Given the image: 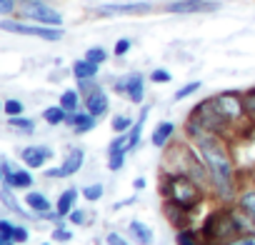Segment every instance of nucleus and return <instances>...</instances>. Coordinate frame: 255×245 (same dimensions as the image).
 <instances>
[{
  "label": "nucleus",
  "mask_w": 255,
  "mask_h": 245,
  "mask_svg": "<svg viewBox=\"0 0 255 245\" xmlns=\"http://www.w3.org/2000/svg\"><path fill=\"white\" fill-rule=\"evenodd\" d=\"M80 100H83V95H80V90L75 88H70V90H65L63 95H60V105L68 110V113H75V110H80Z\"/></svg>",
  "instance_id": "obj_25"
},
{
  "label": "nucleus",
  "mask_w": 255,
  "mask_h": 245,
  "mask_svg": "<svg viewBox=\"0 0 255 245\" xmlns=\"http://www.w3.org/2000/svg\"><path fill=\"white\" fill-rule=\"evenodd\" d=\"M253 225V220L243 213L240 215V208L233 210V208H220V210H213L205 223H203V240L208 243H233L235 238L250 233L248 228Z\"/></svg>",
  "instance_id": "obj_2"
},
{
  "label": "nucleus",
  "mask_w": 255,
  "mask_h": 245,
  "mask_svg": "<svg viewBox=\"0 0 255 245\" xmlns=\"http://www.w3.org/2000/svg\"><path fill=\"white\" fill-rule=\"evenodd\" d=\"M200 90V80H193V83H185L183 88H178L175 90V95H173V100L175 103H180V100H185L188 95H193V93H198Z\"/></svg>",
  "instance_id": "obj_29"
},
{
  "label": "nucleus",
  "mask_w": 255,
  "mask_h": 245,
  "mask_svg": "<svg viewBox=\"0 0 255 245\" xmlns=\"http://www.w3.org/2000/svg\"><path fill=\"white\" fill-rule=\"evenodd\" d=\"M178 245H203V235H198L190 228H178Z\"/></svg>",
  "instance_id": "obj_26"
},
{
  "label": "nucleus",
  "mask_w": 255,
  "mask_h": 245,
  "mask_svg": "<svg viewBox=\"0 0 255 245\" xmlns=\"http://www.w3.org/2000/svg\"><path fill=\"white\" fill-rule=\"evenodd\" d=\"M133 125H135V120L128 118V115H115V118L110 120V128H113L115 133H128Z\"/></svg>",
  "instance_id": "obj_28"
},
{
  "label": "nucleus",
  "mask_w": 255,
  "mask_h": 245,
  "mask_svg": "<svg viewBox=\"0 0 255 245\" xmlns=\"http://www.w3.org/2000/svg\"><path fill=\"white\" fill-rule=\"evenodd\" d=\"M160 190H163L165 200H175L188 210H193L195 205L203 203V188L188 173H178V170L165 173L163 180H160Z\"/></svg>",
  "instance_id": "obj_3"
},
{
  "label": "nucleus",
  "mask_w": 255,
  "mask_h": 245,
  "mask_svg": "<svg viewBox=\"0 0 255 245\" xmlns=\"http://www.w3.org/2000/svg\"><path fill=\"white\" fill-rule=\"evenodd\" d=\"M128 230H130V235H133V240L138 243V245H153V230L145 225V223H140V220H133L130 225H128Z\"/></svg>",
  "instance_id": "obj_17"
},
{
  "label": "nucleus",
  "mask_w": 255,
  "mask_h": 245,
  "mask_svg": "<svg viewBox=\"0 0 255 245\" xmlns=\"http://www.w3.org/2000/svg\"><path fill=\"white\" fill-rule=\"evenodd\" d=\"M85 58H88V60H93L95 65H103V63L108 60V50H105V48H100V45H93V48H88V50H85Z\"/></svg>",
  "instance_id": "obj_30"
},
{
  "label": "nucleus",
  "mask_w": 255,
  "mask_h": 245,
  "mask_svg": "<svg viewBox=\"0 0 255 245\" xmlns=\"http://www.w3.org/2000/svg\"><path fill=\"white\" fill-rule=\"evenodd\" d=\"M125 155H128V150H120V153H108V168H110L113 173L123 170V165H125Z\"/></svg>",
  "instance_id": "obj_31"
},
{
  "label": "nucleus",
  "mask_w": 255,
  "mask_h": 245,
  "mask_svg": "<svg viewBox=\"0 0 255 245\" xmlns=\"http://www.w3.org/2000/svg\"><path fill=\"white\" fill-rule=\"evenodd\" d=\"M18 15L30 20V23H40V25H53V28H63V15L48 5L45 0H23Z\"/></svg>",
  "instance_id": "obj_4"
},
{
  "label": "nucleus",
  "mask_w": 255,
  "mask_h": 245,
  "mask_svg": "<svg viewBox=\"0 0 255 245\" xmlns=\"http://www.w3.org/2000/svg\"><path fill=\"white\" fill-rule=\"evenodd\" d=\"M243 105H245V115L250 120H255V88H250V90L243 93Z\"/></svg>",
  "instance_id": "obj_33"
},
{
  "label": "nucleus",
  "mask_w": 255,
  "mask_h": 245,
  "mask_svg": "<svg viewBox=\"0 0 255 245\" xmlns=\"http://www.w3.org/2000/svg\"><path fill=\"white\" fill-rule=\"evenodd\" d=\"M48 158H53V150L50 148H45V145H28V148H23V153H20V160L25 163V168H43L45 163H48Z\"/></svg>",
  "instance_id": "obj_11"
},
{
  "label": "nucleus",
  "mask_w": 255,
  "mask_h": 245,
  "mask_svg": "<svg viewBox=\"0 0 255 245\" xmlns=\"http://www.w3.org/2000/svg\"><path fill=\"white\" fill-rule=\"evenodd\" d=\"M43 245H50V243H43Z\"/></svg>",
  "instance_id": "obj_47"
},
{
  "label": "nucleus",
  "mask_w": 255,
  "mask_h": 245,
  "mask_svg": "<svg viewBox=\"0 0 255 245\" xmlns=\"http://www.w3.org/2000/svg\"><path fill=\"white\" fill-rule=\"evenodd\" d=\"M213 108L223 115V120H228L230 125L233 122H240L245 115V105H243V93H218L210 98Z\"/></svg>",
  "instance_id": "obj_6"
},
{
  "label": "nucleus",
  "mask_w": 255,
  "mask_h": 245,
  "mask_svg": "<svg viewBox=\"0 0 255 245\" xmlns=\"http://www.w3.org/2000/svg\"><path fill=\"white\" fill-rule=\"evenodd\" d=\"M83 163H85V150L83 148H73L68 155H65V160H63V175L68 178V175H75V173H80V168H83Z\"/></svg>",
  "instance_id": "obj_13"
},
{
  "label": "nucleus",
  "mask_w": 255,
  "mask_h": 245,
  "mask_svg": "<svg viewBox=\"0 0 255 245\" xmlns=\"http://www.w3.org/2000/svg\"><path fill=\"white\" fill-rule=\"evenodd\" d=\"M75 200H78V190H75V188H68V190H63V193H60L55 210H58L63 218H68V215L73 213V205H75Z\"/></svg>",
  "instance_id": "obj_20"
},
{
  "label": "nucleus",
  "mask_w": 255,
  "mask_h": 245,
  "mask_svg": "<svg viewBox=\"0 0 255 245\" xmlns=\"http://www.w3.org/2000/svg\"><path fill=\"white\" fill-rule=\"evenodd\" d=\"M20 8V0H0V15H13Z\"/></svg>",
  "instance_id": "obj_35"
},
{
  "label": "nucleus",
  "mask_w": 255,
  "mask_h": 245,
  "mask_svg": "<svg viewBox=\"0 0 255 245\" xmlns=\"http://www.w3.org/2000/svg\"><path fill=\"white\" fill-rule=\"evenodd\" d=\"M73 238V233L70 230H65L63 225H58L55 230H53V243H68Z\"/></svg>",
  "instance_id": "obj_38"
},
{
  "label": "nucleus",
  "mask_w": 255,
  "mask_h": 245,
  "mask_svg": "<svg viewBox=\"0 0 255 245\" xmlns=\"http://www.w3.org/2000/svg\"><path fill=\"white\" fill-rule=\"evenodd\" d=\"M95 122H98V118H95L90 110H75V113L68 115V125H70L78 135L93 130V128H95Z\"/></svg>",
  "instance_id": "obj_12"
},
{
  "label": "nucleus",
  "mask_w": 255,
  "mask_h": 245,
  "mask_svg": "<svg viewBox=\"0 0 255 245\" xmlns=\"http://www.w3.org/2000/svg\"><path fill=\"white\" fill-rule=\"evenodd\" d=\"M83 105H85V110H90L95 118H103V115L110 110V100H108V93L103 90V85H98L93 93L83 95Z\"/></svg>",
  "instance_id": "obj_10"
},
{
  "label": "nucleus",
  "mask_w": 255,
  "mask_h": 245,
  "mask_svg": "<svg viewBox=\"0 0 255 245\" xmlns=\"http://www.w3.org/2000/svg\"><path fill=\"white\" fill-rule=\"evenodd\" d=\"M153 5L150 3H105V5H98L95 13L103 15V18H113V15H143V13H150Z\"/></svg>",
  "instance_id": "obj_9"
},
{
  "label": "nucleus",
  "mask_w": 255,
  "mask_h": 245,
  "mask_svg": "<svg viewBox=\"0 0 255 245\" xmlns=\"http://www.w3.org/2000/svg\"><path fill=\"white\" fill-rule=\"evenodd\" d=\"M210 245H230V243H210Z\"/></svg>",
  "instance_id": "obj_46"
},
{
  "label": "nucleus",
  "mask_w": 255,
  "mask_h": 245,
  "mask_svg": "<svg viewBox=\"0 0 255 245\" xmlns=\"http://www.w3.org/2000/svg\"><path fill=\"white\" fill-rule=\"evenodd\" d=\"M230 245H255V233L250 230V233H245V235H240V238H235Z\"/></svg>",
  "instance_id": "obj_41"
},
{
  "label": "nucleus",
  "mask_w": 255,
  "mask_h": 245,
  "mask_svg": "<svg viewBox=\"0 0 255 245\" xmlns=\"http://www.w3.org/2000/svg\"><path fill=\"white\" fill-rule=\"evenodd\" d=\"M88 213L85 210H73L70 215H68V220L73 223V225H83V223H88V218H85Z\"/></svg>",
  "instance_id": "obj_40"
},
{
  "label": "nucleus",
  "mask_w": 255,
  "mask_h": 245,
  "mask_svg": "<svg viewBox=\"0 0 255 245\" xmlns=\"http://www.w3.org/2000/svg\"><path fill=\"white\" fill-rule=\"evenodd\" d=\"M25 205L33 210V213H48L50 210V200L43 195V193H35V190H30L28 195H25Z\"/></svg>",
  "instance_id": "obj_23"
},
{
  "label": "nucleus",
  "mask_w": 255,
  "mask_h": 245,
  "mask_svg": "<svg viewBox=\"0 0 255 245\" xmlns=\"http://www.w3.org/2000/svg\"><path fill=\"white\" fill-rule=\"evenodd\" d=\"M8 128L23 133V135H33L35 133V122L25 115H8Z\"/></svg>",
  "instance_id": "obj_21"
},
{
  "label": "nucleus",
  "mask_w": 255,
  "mask_h": 245,
  "mask_svg": "<svg viewBox=\"0 0 255 245\" xmlns=\"http://www.w3.org/2000/svg\"><path fill=\"white\" fill-rule=\"evenodd\" d=\"M45 178H65V175H63V168H48Z\"/></svg>",
  "instance_id": "obj_44"
},
{
  "label": "nucleus",
  "mask_w": 255,
  "mask_h": 245,
  "mask_svg": "<svg viewBox=\"0 0 255 245\" xmlns=\"http://www.w3.org/2000/svg\"><path fill=\"white\" fill-rule=\"evenodd\" d=\"M163 213L168 215V220L175 225V228H185V220H188V208H183L180 203H175V200H165V205H163Z\"/></svg>",
  "instance_id": "obj_14"
},
{
  "label": "nucleus",
  "mask_w": 255,
  "mask_h": 245,
  "mask_svg": "<svg viewBox=\"0 0 255 245\" xmlns=\"http://www.w3.org/2000/svg\"><path fill=\"white\" fill-rule=\"evenodd\" d=\"M5 33H18V35H30V38H40L48 43H58L63 40V28H53V25H40V23H20V20H3L0 23Z\"/></svg>",
  "instance_id": "obj_5"
},
{
  "label": "nucleus",
  "mask_w": 255,
  "mask_h": 245,
  "mask_svg": "<svg viewBox=\"0 0 255 245\" xmlns=\"http://www.w3.org/2000/svg\"><path fill=\"white\" fill-rule=\"evenodd\" d=\"M193 140H195V150L200 153V158L208 168L210 183L215 185V190L220 193L223 200H233L235 198V170H233L228 145L220 140L218 133H200Z\"/></svg>",
  "instance_id": "obj_1"
},
{
  "label": "nucleus",
  "mask_w": 255,
  "mask_h": 245,
  "mask_svg": "<svg viewBox=\"0 0 255 245\" xmlns=\"http://www.w3.org/2000/svg\"><path fill=\"white\" fill-rule=\"evenodd\" d=\"M13 243H15V225L8 218H3L0 220V245H13Z\"/></svg>",
  "instance_id": "obj_27"
},
{
  "label": "nucleus",
  "mask_w": 255,
  "mask_h": 245,
  "mask_svg": "<svg viewBox=\"0 0 255 245\" xmlns=\"http://www.w3.org/2000/svg\"><path fill=\"white\" fill-rule=\"evenodd\" d=\"M130 40H128V38H120L118 43H115V48H113V53L118 55V58H123V55H128V50H130Z\"/></svg>",
  "instance_id": "obj_39"
},
{
  "label": "nucleus",
  "mask_w": 255,
  "mask_h": 245,
  "mask_svg": "<svg viewBox=\"0 0 255 245\" xmlns=\"http://www.w3.org/2000/svg\"><path fill=\"white\" fill-rule=\"evenodd\" d=\"M113 90L120 95H128V100L140 105L145 98V75L143 73H130V75H123L120 80L113 83Z\"/></svg>",
  "instance_id": "obj_7"
},
{
  "label": "nucleus",
  "mask_w": 255,
  "mask_h": 245,
  "mask_svg": "<svg viewBox=\"0 0 255 245\" xmlns=\"http://www.w3.org/2000/svg\"><path fill=\"white\" fill-rule=\"evenodd\" d=\"M103 193H105V188H103L100 183H93V185H85V188H83V198H85V200H90V203L100 200V198H103Z\"/></svg>",
  "instance_id": "obj_32"
},
{
  "label": "nucleus",
  "mask_w": 255,
  "mask_h": 245,
  "mask_svg": "<svg viewBox=\"0 0 255 245\" xmlns=\"http://www.w3.org/2000/svg\"><path fill=\"white\" fill-rule=\"evenodd\" d=\"M98 68H100V65H95L93 60H88V58H80V60H75V63H73V75H75V80L98 78Z\"/></svg>",
  "instance_id": "obj_18"
},
{
  "label": "nucleus",
  "mask_w": 255,
  "mask_h": 245,
  "mask_svg": "<svg viewBox=\"0 0 255 245\" xmlns=\"http://www.w3.org/2000/svg\"><path fill=\"white\" fill-rule=\"evenodd\" d=\"M3 110H5V115H23L25 105H23V100L8 98V100H5V105H3Z\"/></svg>",
  "instance_id": "obj_34"
},
{
  "label": "nucleus",
  "mask_w": 255,
  "mask_h": 245,
  "mask_svg": "<svg viewBox=\"0 0 255 245\" xmlns=\"http://www.w3.org/2000/svg\"><path fill=\"white\" fill-rule=\"evenodd\" d=\"M33 183H35V178L30 175V170H13V175H10V180H8V185H13L15 190H30L33 188Z\"/></svg>",
  "instance_id": "obj_22"
},
{
  "label": "nucleus",
  "mask_w": 255,
  "mask_h": 245,
  "mask_svg": "<svg viewBox=\"0 0 255 245\" xmlns=\"http://www.w3.org/2000/svg\"><path fill=\"white\" fill-rule=\"evenodd\" d=\"M173 133H175V125H173L170 120H163V122H158V125H155L150 143H153L155 148H165V145H168V140L173 138Z\"/></svg>",
  "instance_id": "obj_16"
},
{
  "label": "nucleus",
  "mask_w": 255,
  "mask_h": 245,
  "mask_svg": "<svg viewBox=\"0 0 255 245\" xmlns=\"http://www.w3.org/2000/svg\"><path fill=\"white\" fill-rule=\"evenodd\" d=\"M13 185H8V183H3V188H0V200H3V205L8 208V210H13V213H18V215H23V218H35V215H30L25 208H20V203L15 200V195H13Z\"/></svg>",
  "instance_id": "obj_15"
},
{
  "label": "nucleus",
  "mask_w": 255,
  "mask_h": 245,
  "mask_svg": "<svg viewBox=\"0 0 255 245\" xmlns=\"http://www.w3.org/2000/svg\"><path fill=\"white\" fill-rule=\"evenodd\" d=\"M150 80H153V83H170L173 75H170V70H165V68H155V70L150 73Z\"/></svg>",
  "instance_id": "obj_36"
},
{
  "label": "nucleus",
  "mask_w": 255,
  "mask_h": 245,
  "mask_svg": "<svg viewBox=\"0 0 255 245\" xmlns=\"http://www.w3.org/2000/svg\"><path fill=\"white\" fill-rule=\"evenodd\" d=\"M133 188H135V190H143V188H145V180H143V178H135V180H133Z\"/></svg>",
  "instance_id": "obj_45"
},
{
  "label": "nucleus",
  "mask_w": 255,
  "mask_h": 245,
  "mask_svg": "<svg viewBox=\"0 0 255 245\" xmlns=\"http://www.w3.org/2000/svg\"><path fill=\"white\" fill-rule=\"evenodd\" d=\"M100 83L95 80V78H85V80H78V90H80V95H88V93H93L95 88H98Z\"/></svg>",
  "instance_id": "obj_37"
},
{
  "label": "nucleus",
  "mask_w": 255,
  "mask_h": 245,
  "mask_svg": "<svg viewBox=\"0 0 255 245\" xmlns=\"http://www.w3.org/2000/svg\"><path fill=\"white\" fill-rule=\"evenodd\" d=\"M28 238H30L28 228L25 225H15V243H28Z\"/></svg>",
  "instance_id": "obj_42"
},
{
  "label": "nucleus",
  "mask_w": 255,
  "mask_h": 245,
  "mask_svg": "<svg viewBox=\"0 0 255 245\" xmlns=\"http://www.w3.org/2000/svg\"><path fill=\"white\" fill-rule=\"evenodd\" d=\"M68 115H70V113H68L60 103L43 110V120L48 122V125H63V122H68Z\"/></svg>",
  "instance_id": "obj_19"
},
{
  "label": "nucleus",
  "mask_w": 255,
  "mask_h": 245,
  "mask_svg": "<svg viewBox=\"0 0 255 245\" xmlns=\"http://www.w3.org/2000/svg\"><path fill=\"white\" fill-rule=\"evenodd\" d=\"M105 240H108V245H128V240H125V238H120L118 233H108V238H105Z\"/></svg>",
  "instance_id": "obj_43"
},
{
  "label": "nucleus",
  "mask_w": 255,
  "mask_h": 245,
  "mask_svg": "<svg viewBox=\"0 0 255 245\" xmlns=\"http://www.w3.org/2000/svg\"><path fill=\"white\" fill-rule=\"evenodd\" d=\"M20 3H23V0H20Z\"/></svg>",
  "instance_id": "obj_48"
},
{
  "label": "nucleus",
  "mask_w": 255,
  "mask_h": 245,
  "mask_svg": "<svg viewBox=\"0 0 255 245\" xmlns=\"http://www.w3.org/2000/svg\"><path fill=\"white\" fill-rule=\"evenodd\" d=\"M238 208L253 220V225H255V190H243L240 195H238Z\"/></svg>",
  "instance_id": "obj_24"
},
{
  "label": "nucleus",
  "mask_w": 255,
  "mask_h": 245,
  "mask_svg": "<svg viewBox=\"0 0 255 245\" xmlns=\"http://www.w3.org/2000/svg\"><path fill=\"white\" fill-rule=\"evenodd\" d=\"M220 10V0H173L165 5V13L173 15H195V13H215Z\"/></svg>",
  "instance_id": "obj_8"
}]
</instances>
